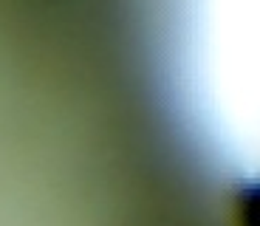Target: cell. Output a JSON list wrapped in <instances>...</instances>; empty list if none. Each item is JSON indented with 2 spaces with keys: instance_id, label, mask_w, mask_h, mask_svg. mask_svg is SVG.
Wrapping results in <instances>:
<instances>
[{
  "instance_id": "1",
  "label": "cell",
  "mask_w": 260,
  "mask_h": 226,
  "mask_svg": "<svg viewBox=\"0 0 260 226\" xmlns=\"http://www.w3.org/2000/svg\"><path fill=\"white\" fill-rule=\"evenodd\" d=\"M232 226H260V184H246L235 189Z\"/></svg>"
}]
</instances>
